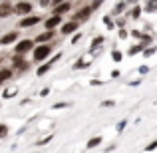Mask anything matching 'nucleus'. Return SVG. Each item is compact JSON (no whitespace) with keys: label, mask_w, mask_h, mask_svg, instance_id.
<instances>
[{"label":"nucleus","mask_w":157,"mask_h":153,"mask_svg":"<svg viewBox=\"0 0 157 153\" xmlns=\"http://www.w3.org/2000/svg\"><path fill=\"white\" fill-rule=\"evenodd\" d=\"M48 56H50V46H46V44H42V46H38V48L34 50V60H36V62L46 60Z\"/></svg>","instance_id":"1"},{"label":"nucleus","mask_w":157,"mask_h":153,"mask_svg":"<svg viewBox=\"0 0 157 153\" xmlns=\"http://www.w3.org/2000/svg\"><path fill=\"white\" fill-rule=\"evenodd\" d=\"M32 46H34V42H32V40H22V42L16 46V54H20V56H22L24 52H30Z\"/></svg>","instance_id":"2"},{"label":"nucleus","mask_w":157,"mask_h":153,"mask_svg":"<svg viewBox=\"0 0 157 153\" xmlns=\"http://www.w3.org/2000/svg\"><path fill=\"white\" fill-rule=\"evenodd\" d=\"M92 10H94V8H82L80 12H76V14H74V22H82V20L90 18V14H92Z\"/></svg>","instance_id":"3"},{"label":"nucleus","mask_w":157,"mask_h":153,"mask_svg":"<svg viewBox=\"0 0 157 153\" xmlns=\"http://www.w3.org/2000/svg\"><path fill=\"white\" fill-rule=\"evenodd\" d=\"M30 10H32L30 2H18L14 6V12H18V14H30Z\"/></svg>","instance_id":"4"},{"label":"nucleus","mask_w":157,"mask_h":153,"mask_svg":"<svg viewBox=\"0 0 157 153\" xmlns=\"http://www.w3.org/2000/svg\"><path fill=\"white\" fill-rule=\"evenodd\" d=\"M16 40H18V32H10V34H6V36L0 38V44H2V46H8V44L16 42Z\"/></svg>","instance_id":"5"},{"label":"nucleus","mask_w":157,"mask_h":153,"mask_svg":"<svg viewBox=\"0 0 157 153\" xmlns=\"http://www.w3.org/2000/svg\"><path fill=\"white\" fill-rule=\"evenodd\" d=\"M10 14H14V8L8 2H2L0 4V18H6V16H10Z\"/></svg>","instance_id":"6"},{"label":"nucleus","mask_w":157,"mask_h":153,"mask_svg":"<svg viewBox=\"0 0 157 153\" xmlns=\"http://www.w3.org/2000/svg\"><path fill=\"white\" fill-rule=\"evenodd\" d=\"M38 22H40L38 16H28V18H24L22 22H20V26L22 28H30V26H34V24H38Z\"/></svg>","instance_id":"7"},{"label":"nucleus","mask_w":157,"mask_h":153,"mask_svg":"<svg viewBox=\"0 0 157 153\" xmlns=\"http://www.w3.org/2000/svg\"><path fill=\"white\" fill-rule=\"evenodd\" d=\"M78 30V24L76 22H68V24H64V28H62V34H72V32H76Z\"/></svg>","instance_id":"8"},{"label":"nucleus","mask_w":157,"mask_h":153,"mask_svg":"<svg viewBox=\"0 0 157 153\" xmlns=\"http://www.w3.org/2000/svg\"><path fill=\"white\" fill-rule=\"evenodd\" d=\"M70 10V4L68 2H64V4H56V10H54V14H56V16H60V14H64V12H68Z\"/></svg>","instance_id":"9"},{"label":"nucleus","mask_w":157,"mask_h":153,"mask_svg":"<svg viewBox=\"0 0 157 153\" xmlns=\"http://www.w3.org/2000/svg\"><path fill=\"white\" fill-rule=\"evenodd\" d=\"M60 22H62V20H60V16H56V14H54L50 20H46V28H48V30H52V28H54V26H58Z\"/></svg>","instance_id":"10"},{"label":"nucleus","mask_w":157,"mask_h":153,"mask_svg":"<svg viewBox=\"0 0 157 153\" xmlns=\"http://www.w3.org/2000/svg\"><path fill=\"white\" fill-rule=\"evenodd\" d=\"M52 36H54V32L48 30V32H44V34H40L38 38H36V42H48V40H52Z\"/></svg>","instance_id":"11"},{"label":"nucleus","mask_w":157,"mask_h":153,"mask_svg":"<svg viewBox=\"0 0 157 153\" xmlns=\"http://www.w3.org/2000/svg\"><path fill=\"white\" fill-rule=\"evenodd\" d=\"M100 143H101V137H94V139H90V141H88V145H86V147H88V149H94V147H98Z\"/></svg>","instance_id":"12"},{"label":"nucleus","mask_w":157,"mask_h":153,"mask_svg":"<svg viewBox=\"0 0 157 153\" xmlns=\"http://www.w3.org/2000/svg\"><path fill=\"white\" fill-rule=\"evenodd\" d=\"M58 58H62V56H58ZM58 58H52V62H56V60H58ZM52 62H50V64H52ZM50 64H46V66H42V68H40V70H38V76H44V74H46V72H48V70H50Z\"/></svg>","instance_id":"13"},{"label":"nucleus","mask_w":157,"mask_h":153,"mask_svg":"<svg viewBox=\"0 0 157 153\" xmlns=\"http://www.w3.org/2000/svg\"><path fill=\"white\" fill-rule=\"evenodd\" d=\"M10 76H12L10 70H0V84H2V82H6Z\"/></svg>","instance_id":"14"},{"label":"nucleus","mask_w":157,"mask_h":153,"mask_svg":"<svg viewBox=\"0 0 157 153\" xmlns=\"http://www.w3.org/2000/svg\"><path fill=\"white\" fill-rule=\"evenodd\" d=\"M157 8V0H149V4H147V12H155Z\"/></svg>","instance_id":"15"},{"label":"nucleus","mask_w":157,"mask_h":153,"mask_svg":"<svg viewBox=\"0 0 157 153\" xmlns=\"http://www.w3.org/2000/svg\"><path fill=\"white\" fill-rule=\"evenodd\" d=\"M111 58H113V62H121V52L113 50V52H111Z\"/></svg>","instance_id":"16"},{"label":"nucleus","mask_w":157,"mask_h":153,"mask_svg":"<svg viewBox=\"0 0 157 153\" xmlns=\"http://www.w3.org/2000/svg\"><path fill=\"white\" fill-rule=\"evenodd\" d=\"M6 135H8V127L0 123V139H2V137H6Z\"/></svg>","instance_id":"17"},{"label":"nucleus","mask_w":157,"mask_h":153,"mask_svg":"<svg viewBox=\"0 0 157 153\" xmlns=\"http://www.w3.org/2000/svg\"><path fill=\"white\" fill-rule=\"evenodd\" d=\"M101 42H104V38H96V40H94V44H92V50H94V48H98Z\"/></svg>","instance_id":"18"},{"label":"nucleus","mask_w":157,"mask_h":153,"mask_svg":"<svg viewBox=\"0 0 157 153\" xmlns=\"http://www.w3.org/2000/svg\"><path fill=\"white\" fill-rule=\"evenodd\" d=\"M139 50H143V46H141V44H139V46H133V48L129 50V54H137Z\"/></svg>","instance_id":"19"},{"label":"nucleus","mask_w":157,"mask_h":153,"mask_svg":"<svg viewBox=\"0 0 157 153\" xmlns=\"http://www.w3.org/2000/svg\"><path fill=\"white\" fill-rule=\"evenodd\" d=\"M16 96V90H8V92H4V98H12Z\"/></svg>","instance_id":"20"},{"label":"nucleus","mask_w":157,"mask_h":153,"mask_svg":"<svg viewBox=\"0 0 157 153\" xmlns=\"http://www.w3.org/2000/svg\"><path fill=\"white\" fill-rule=\"evenodd\" d=\"M104 22L107 24V28H113V22H111V18H109V16H105V18H104Z\"/></svg>","instance_id":"21"},{"label":"nucleus","mask_w":157,"mask_h":153,"mask_svg":"<svg viewBox=\"0 0 157 153\" xmlns=\"http://www.w3.org/2000/svg\"><path fill=\"white\" fill-rule=\"evenodd\" d=\"M157 147V141H153V143H149V145H147V151H153Z\"/></svg>","instance_id":"22"},{"label":"nucleus","mask_w":157,"mask_h":153,"mask_svg":"<svg viewBox=\"0 0 157 153\" xmlns=\"http://www.w3.org/2000/svg\"><path fill=\"white\" fill-rule=\"evenodd\" d=\"M123 127H125V119H123V121H119V123H117V131H121Z\"/></svg>","instance_id":"23"},{"label":"nucleus","mask_w":157,"mask_h":153,"mask_svg":"<svg viewBox=\"0 0 157 153\" xmlns=\"http://www.w3.org/2000/svg\"><path fill=\"white\" fill-rule=\"evenodd\" d=\"M151 54H155V48H147L145 50V56H151Z\"/></svg>","instance_id":"24"},{"label":"nucleus","mask_w":157,"mask_h":153,"mask_svg":"<svg viewBox=\"0 0 157 153\" xmlns=\"http://www.w3.org/2000/svg\"><path fill=\"white\" fill-rule=\"evenodd\" d=\"M50 139H52V137H46V139H40V141H38V145H44V143H48V141H50Z\"/></svg>","instance_id":"25"},{"label":"nucleus","mask_w":157,"mask_h":153,"mask_svg":"<svg viewBox=\"0 0 157 153\" xmlns=\"http://www.w3.org/2000/svg\"><path fill=\"white\" fill-rule=\"evenodd\" d=\"M50 4V0H40V6H48Z\"/></svg>","instance_id":"26"},{"label":"nucleus","mask_w":157,"mask_h":153,"mask_svg":"<svg viewBox=\"0 0 157 153\" xmlns=\"http://www.w3.org/2000/svg\"><path fill=\"white\" fill-rule=\"evenodd\" d=\"M60 2H64V0H54V4H60Z\"/></svg>","instance_id":"27"}]
</instances>
